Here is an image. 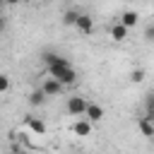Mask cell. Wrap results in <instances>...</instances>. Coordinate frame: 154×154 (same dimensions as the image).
<instances>
[{
    "label": "cell",
    "mask_w": 154,
    "mask_h": 154,
    "mask_svg": "<svg viewBox=\"0 0 154 154\" xmlns=\"http://www.w3.org/2000/svg\"><path fill=\"white\" fill-rule=\"evenodd\" d=\"M75 26H77V31H82V34H91V31H94V19H91L89 14H84V12H82Z\"/></svg>",
    "instance_id": "8992f818"
},
{
    "label": "cell",
    "mask_w": 154,
    "mask_h": 154,
    "mask_svg": "<svg viewBox=\"0 0 154 154\" xmlns=\"http://www.w3.org/2000/svg\"><path fill=\"white\" fill-rule=\"evenodd\" d=\"M41 58H43V63H46L48 70H51V67H65V65H70L67 58H63V55H58V53H51V51H46Z\"/></svg>",
    "instance_id": "3957f363"
},
{
    "label": "cell",
    "mask_w": 154,
    "mask_h": 154,
    "mask_svg": "<svg viewBox=\"0 0 154 154\" xmlns=\"http://www.w3.org/2000/svg\"><path fill=\"white\" fill-rule=\"evenodd\" d=\"M118 22H120L123 26H128V29H132V26H135V24L140 22V14H137L135 10H125V12H123V14L118 17Z\"/></svg>",
    "instance_id": "5b68a950"
},
{
    "label": "cell",
    "mask_w": 154,
    "mask_h": 154,
    "mask_svg": "<svg viewBox=\"0 0 154 154\" xmlns=\"http://www.w3.org/2000/svg\"><path fill=\"white\" fill-rule=\"evenodd\" d=\"M152 140H154V132H152Z\"/></svg>",
    "instance_id": "ac0fdd59"
},
{
    "label": "cell",
    "mask_w": 154,
    "mask_h": 154,
    "mask_svg": "<svg viewBox=\"0 0 154 154\" xmlns=\"http://www.w3.org/2000/svg\"><path fill=\"white\" fill-rule=\"evenodd\" d=\"M144 111H147V113H144V118L154 123V91L147 96V101H144Z\"/></svg>",
    "instance_id": "5bb4252c"
},
{
    "label": "cell",
    "mask_w": 154,
    "mask_h": 154,
    "mask_svg": "<svg viewBox=\"0 0 154 154\" xmlns=\"http://www.w3.org/2000/svg\"><path fill=\"white\" fill-rule=\"evenodd\" d=\"M46 99H48V96L43 94V89H36V91H31V94H29V103H31V106H43V103H46Z\"/></svg>",
    "instance_id": "4fadbf2b"
},
{
    "label": "cell",
    "mask_w": 154,
    "mask_h": 154,
    "mask_svg": "<svg viewBox=\"0 0 154 154\" xmlns=\"http://www.w3.org/2000/svg\"><path fill=\"white\" fill-rule=\"evenodd\" d=\"M144 41L154 43V22H152V24H147V29H144Z\"/></svg>",
    "instance_id": "2e32d148"
},
{
    "label": "cell",
    "mask_w": 154,
    "mask_h": 154,
    "mask_svg": "<svg viewBox=\"0 0 154 154\" xmlns=\"http://www.w3.org/2000/svg\"><path fill=\"white\" fill-rule=\"evenodd\" d=\"M128 31H130L128 26H123L120 22H116V24L111 26V38H116V41H125V38H128Z\"/></svg>",
    "instance_id": "30bf717a"
},
{
    "label": "cell",
    "mask_w": 154,
    "mask_h": 154,
    "mask_svg": "<svg viewBox=\"0 0 154 154\" xmlns=\"http://www.w3.org/2000/svg\"><path fill=\"white\" fill-rule=\"evenodd\" d=\"M41 89H43V94H46V96H58V94L63 91V84H60L58 79L48 77V79L43 82V87H41Z\"/></svg>",
    "instance_id": "277c9868"
},
{
    "label": "cell",
    "mask_w": 154,
    "mask_h": 154,
    "mask_svg": "<svg viewBox=\"0 0 154 154\" xmlns=\"http://www.w3.org/2000/svg\"><path fill=\"white\" fill-rule=\"evenodd\" d=\"M130 82H135V84H140V82H144V70H142V67H137V70H132V72H130Z\"/></svg>",
    "instance_id": "9a60e30c"
},
{
    "label": "cell",
    "mask_w": 154,
    "mask_h": 154,
    "mask_svg": "<svg viewBox=\"0 0 154 154\" xmlns=\"http://www.w3.org/2000/svg\"><path fill=\"white\" fill-rule=\"evenodd\" d=\"M137 128H140V132H142L147 140H152V132H154V123H152V120H147V118L142 116V118L137 120Z\"/></svg>",
    "instance_id": "8fae6325"
},
{
    "label": "cell",
    "mask_w": 154,
    "mask_h": 154,
    "mask_svg": "<svg viewBox=\"0 0 154 154\" xmlns=\"http://www.w3.org/2000/svg\"><path fill=\"white\" fill-rule=\"evenodd\" d=\"M7 89H10V77L7 75H0V91L7 94Z\"/></svg>",
    "instance_id": "e0dca14e"
},
{
    "label": "cell",
    "mask_w": 154,
    "mask_h": 154,
    "mask_svg": "<svg viewBox=\"0 0 154 154\" xmlns=\"http://www.w3.org/2000/svg\"><path fill=\"white\" fill-rule=\"evenodd\" d=\"M26 125H29V130H31V132H36V135H46V123H43L41 118L26 116Z\"/></svg>",
    "instance_id": "ba28073f"
},
{
    "label": "cell",
    "mask_w": 154,
    "mask_h": 154,
    "mask_svg": "<svg viewBox=\"0 0 154 154\" xmlns=\"http://www.w3.org/2000/svg\"><path fill=\"white\" fill-rule=\"evenodd\" d=\"M87 106H89V101L79 94H72L67 99V113L70 116H87Z\"/></svg>",
    "instance_id": "7a4b0ae2"
},
{
    "label": "cell",
    "mask_w": 154,
    "mask_h": 154,
    "mask_svg": "<svg viewBox=\"0 0 154 154\" xmlns=\"http://www.w3.org/2000/svg\"><path fill=\"white\" fill-rule=\"evenodd\" d=\"M72 132L77 135V137H87L89 132H91V123L89 120H75V125H72Z\"/></svg>",
    "instance_id": "9c48e42d"
},
{
    "label": "cell",
    "mask_w": 154,
    "mask_h": 154,
    "mask_svg": "<svg viewBox=\"0 0 154 154\" xmlns=\"http://www.w3.org/2000/svg\"><path fill=\"white\" fill-rule=\"evenodd\" d=\"M79 14H82V12H79L77 7H70V10H65V12H63V22L75 26V24H77V19H79Z\"/></svg>",
    "instance_id": "7c38bea8"
},
{
    "label": "cell",
    "mask_w": 154,
    "mask_h": 154,
    "mask_svg": "<svg viewBox=\"0 0 154 154\" xmlns=\"http://www.w3.org/2000/svg\"><path fill=\"white\" fill-rule=\"evenodd\" d=\"M48 72H51V77L58 79L63 87H70V84L77 82V70H75L72 65H65V67H51Z\"/></svg>",
    "instance_id": "6da1fadb"
},
{
    "label": "cell",
    "mask_w": 154,
    "mask_h": 154,
    "mask_svg": "<svg viewBox=\"0 0 154 154\" xmlns=\"http://www.w3.org/2000/svg\"><path fill=\"white\" fill-rule=\"evenodd\" d=\"M101 118H103V108L99 103H89L87 106V120L89 123H99Z\"/></svg>",
    "instance_id": "52a82bcc"
}]
</instances>
